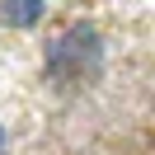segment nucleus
Returning <instances> with one entry per match:
<instances>
[{
	"label": "nucleus",
	"instance_id": "nucleus-1",
	"mask_svg": "<svg viewBox=\"0 0 155 155\" xmlns=\"http://www.w3.org/2000/svg\"><path fill=\"white\" fill-rule=\"evenodd\" d=\"M99 71H104V42H99V33L89 28V24H71V28L61 33V38H52L47 52H42V75L57 89L89 85V80H99Z\"/></svg>",
	"mask_w": 155,
	"mask_h": 155
},
{
	"label": "nucleus",
	"instance_id": "nucleus-3",
	"mask_svg": "<svg viewBox=\"0 0 155 155\" xmlns=\"http://www.w3.org/2000/svg\"><path fill=\"white\" fill-rule=\"evenodd\" d=\"M5 141H10V136H5V127H0V155H5Z\"/></svg>",
	"mask_w": 155,
	"mask_h": 155
},
{
	"label": "nucleus",
	"instance_id": "nucleus-2",
	"mask_svg": "<svg viewBox=\"0 0 155 155\" xmlns=\"http://www.w3.org/2000/svg\"><path fill=\"white\" fill-rule=\"evenodd\" d=\"M42 19V0H0V24L5 28H33Z\"/></svg>",
	"mask_w": 155,
	"mask_h": 155
}]
</instances>
